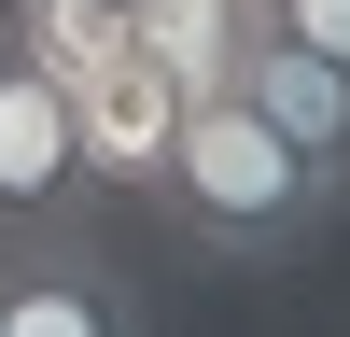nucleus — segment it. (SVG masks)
<instances>
[{"label":"nucleus","mask_w":350,"mask_h":337,"mask_svg":"<svg viewBox=\"0 0 350 337\" xmlns=\"http://www.w3.org/2000/svg\"><path fill=\"white\" fill-rule=\"evenodd\" d=\"M154 197L183 211L196 253H224V267H280V253H308V239L336 225L350 183H323V168H308V155H295V140H280L224 71H196V84H183V127H168V183H154Z\"/></svg>","instance_id":"obj_1"},{"label":"nucleus","mask_w":350,"mask_h":337,"mask_svg":"<svg viewBox=\"0 0 350 337\" xmlns=\"http://www.w3.org/2000/svg\"><path fill=\"white\" fill-rule=\"evenodd\" d=\"M0 337H154V295H140V267L84 211L14 225L0 239Z\"/></svg>","instance_id":"obj_2"},{"label":"nucleus","mask_w":350,"mask_h":337,"mask_svg":"<svg viewBox=\"0 0 350 337\" xmlns=\"http://www.w3.org/2000/svg\"><path fill=\"white\" fill-rule=\"evenodd\" d=\"M56 71H70V112H84V183L154 197L168 183V127H183V71L140 42V14H112L98 56H56Z\"/></svg>","instance_id":"obj_3"},{"label":"nucleus","mask_w":350,"mask_h":337,"mask_svg":"<svg viewBox=\"0 0 350 337\" xmlns=\"http://www.w3.org/2000/svg\"><path fill=\"white\" fill-rule=\"evenodd\" d=\"M84 112H70V71H56L28 28H0V239L14 225H70L84 211Z\"/></svg>","instance_id":"obj_4"},{"label":"nucleus","mask_w":350,"mask_h":337,"mask_svg":"<svg viewBox=\"0 0 350 337\" xmlns=\"http://www.w3.org/2000/svg\"><path fill=\"white\" fill-rule=\"evenodd\" d=\"M224 84H239V99L267 112V127L295 140L323 183H350V56L295 42V28H267L252 0H224Z\"/></svg>","instance_id":"obj_5"},{"label":"nucleus","mask_w":350,"mask_h":337,"mask_svg":"<svg viewBox=\"0 0 350 337\" xmlns=\"http://www.w3.org/2000/svg\"><path fill=\"white\" fill-rule=\"evenodd\" d=\"M267 28H295V42H323V56H350V0H252Z\"/></svg>","instance_id":"obj_6"}]
</instances>
